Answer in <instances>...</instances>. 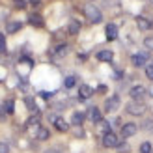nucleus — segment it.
<instances>
[{
  "instance_id": "nucleus-1",
  "label": "nucleus",
  "mask_w": 153,
  "mask_h": 153,
  "mask_svg": "<svg viewBox=\"0 0 153 153\" xmlns=\"http://www.w3.org/2000/svg\"><path fill=\"white\" fill-rule=\"evenodd\" d=\"M84 15H86V19H88L90 22H94V25H97V22L103 21V13H101V10H99L97 6H94V4L84 6Z\"/></svg>"
},
{
  "instance_id": "nucleus-2",
  "label": "nucleus",
  "mask_w": 153,
  "mask_h": 153,
  "mask_svg": "<svg viewBox=\"0 0 153 153\" xmlns=\"http://www.w3.org/2000/svg\"><path fill=\"white\" fill-rule=\"evenodd\" d=\"M146 105H144L142 101H131L125 105V112L131 114V116H144L146 114Z\"/></svg>"
},
{
  "instance_id": "nucleus-3",
  "label": "nucleus",
  "mask_w": 153,
  "mask_h": 153,
  "mask_svg": "<svg viewBox=\"0 0 153 153\" xmlns=\"http://www.w3.org/2000/svg\"><path fill=\"white\" fill-rule=\"evenodd\" d=\"M120 136L114 133V131H110V133H106V134H103V146L105 148H112V149H116L118 146H120Z\"/></svg>"
},
{
  "instance_id": "nucleus-4",
  "label": "nucleus",
  "mask_w": 153,
  "mask_h": 153,
  "mask_svg": "<svg viewBox=\"0 0 153 153\" xmlns=\"http://www.w3.org/2000/svg\"><path fill=\"white\" fill-rule=\"evenodd\" d=\"M136 133H138V125L133 123V121L123 123L121 129H120V136H121V138H131V136H134Z\"/></svg>"
},
{
  "instance_id": "nucleus-5",
  "label": "nucleus",
  "mask_w": 153,
  "mask_h": 153,
  "mask_svg": "<svg viewBox=\"0 0 153 153\" xmlns=\"http://www.w3.org/2000/svg\"><path fill=\"white\" fill-rule=\"evenodd\" d=\"M120 105H121V99H120V95H110V97L105 101V112H106V114H112V112H116V110L120 108Z\"/></svg>"
},
{
  "instance_id": "nucleus-6",
  "label": "nucleus",
  "mask_w": 153,
  "mask_h": 153,
  "mask_svg": "<svg viewBox=\"0 0 153 153\" xmlns=\"http://www.w3.org/2000/svg\"><path fill=\"white\" fill-rule=\"evenodd\" d=\"M146 94H148V90L144 86H140V84H136V86H133L129 90V97H131L133 101H142V99L146 97Z\"/></svg>"
},
{
  "instance_id": "nucleus-7",
  "label": "nucleus",
  "mask_w": 153,
  "mask_h": 153,
  "mask_svg": "<svg viewBox=\"0 0 153 153\" xmlns=\"http://www.w3.org/2000/svg\"><path fill=\"white\" fill-rule=\"evenodd\" d=\"M51 121H52V125H54V129L58 133H67L69 131V123H67L62 116H51Z\"/></svg>"
},
{
  "instance_id": "nucleus-8",
  "label": "nucleus",
  "mask_w": 153,
  "mask_h": 153,
  "mask_svg": "<svg viewBox=\"0 0 153 153\" xmlns=\"http://www.w3.org/2000/svg\"><path fill=\"white\" fill-rule=\"evenodd\" d=\"M91 95H94V88L88 86V84H80V88H79V99L80 101H86Z\"/></svg>"
},
{
  "instance_id": "nucleus-9",
  "label": "nucleus",
  "mask_w": 153,
  "mask_h": 153,
  "mask_svg": "<svg viewBox=\"0 0 153 153\" xmlns=\"http://www.w3.org/2000/svg\"><path fill=\"white\" fill-rule=\"evenodd\" d=\"M131 62L134 67H146V62H148V54L144 52H138V54H133L131 56Z\"/></svg>"
},
{
  "instance_id": "nucleus-10",
  "label": "nucleus",
  "mask_w": 153,
  "mask_h": 153,
  "mask_svg": "<svg viewBox=\"0 0 153 153\" xmlns=\"http://www.w3.org/2000/svg\"><path fill=\"white\" fill-rule=\"evenodd\" d=\"M105 34H106V39H108V41L118 39V26L114 25V22H108L106 28H105Z\"/></svg>"
},
{
  "instance_id": "nucleus-11",
  "label": "nucleus",
  "mask_w": 153,
  "mask_h": 153,
  "mask_svg": "<svg viewBox=\"0 0 153 153\" xmlns=\"http://www.w3.org/2000/svg\"><path fill=\"white\" fill-rule=\"evenodd\" d=\"M28 22L32 26H36V28H43L45 26V21H43V17L39 13H30L28 15Z\"/></svg>"
},
{
  "instance_id": "nucleus-12",
  "label": "nucleus",
  "mask_w": 153,
  "mask_h": 153,
  "mask_svg": "<svg viewBox=\"0 0 153 153\" xmlns=\"http://www.w3.org/2000/svg\"><path fill=\"white\" fill-rule=\"evenodd\" d=\"M26 127H30V129H37V127H41V114H39V112L32 114V116L26 120Z\"/></svg>"
},
{
  "instance_id": "nucleus-13",
  "label": "nucleus",
  "mask_w": 153,
  "mask_h": 153,
  "mask_svg": "<svg viewBox=\"0 0 153 153\" xmlns=\"http://www.w3.org/2000/svg\"><path fill=\"white\" fill-rule=\"evenodd\" d=\"M95 58L99 60V62H112V58H114V52L108 51V49H103V51H99Z\"/></svg>"
},
{
  "instance_id": "nucleus-14",
  "label": "nucleus",
  "mask_w": 153,
  "mask_h": 153,
  "mask_svg": "<svg viewBox=\"0 0 153 153\" xmlns=\"http://www.w3.org/2000/svg\"><path fill=\"white\" fill-rule=\"evenodd\" d=\"M79 32H80V21L71 19L69 22H67V34H69V36H76Z\"/></svg>"
},
{
  "instance_id": "nucleus-15",
  "label": "nucleus",
  "mask_w": 153,
  "mask_h": 153,
  "mask_svg": "<svg viewBox=\"0 0 153 153\" xmlns=\"http://www.w3.org/2000/svg\"><path fill=\"white\" fill-rule=\"evenodd\" d=\"M51 138V131L47 127H37L36 129V140H41V142H45V140H49Z\"/></svg>"
},
{
  "instance_id": "nucleus-16",
  "label": "nucleus",
  "mask_w": 153,
  "mask_h": 153,
  "mask_svg": "<svg viewBox=\"0 0 153 153\" xmlns=\"http://www.w3.org/2000/svg\"><path fill=\"white\" fill-rule=\"evenodd\" d=\"M67 51H69V45H67V43H60V45H56V47H54L52 54H54L56 58H64L67 54Z\"/></svg>"
},
{
  "instance_id": "nucleus-17",
  "label": "nucleus",
  "mask_w": 153,
  "mask_h": 153,
  "mask_svg": "<svg viewBox=\"0 0 153 153\" xmlns=\"http://www.w3.org/2000/svg\"><path fill=\"white\" fill-rule=\"evenodd\" d=\"M88 118L94 121V123H99V121L103 120V114H101V110H99L97 106H91V108L88 110Z\"/></svg>"
},
{
  "instance_id": "nucleus-18",
  "label": "nucleus",
  "mask_w": 153,
  "mask_h": 153,
  "mask_svg": "<svg viewBox=\"0 0 153 153\" xmlns=\"http://www.w3.org/2000/svg\"><path fill=\"white\" fill-rule=\"evenodd\" d=\"M84 120H86V114H84V112H73V116H71V123H73L75 127H82Z\"/></svg>"
},
{
  "instance_id": "nucleus-19",
  "label": "nucleus",
  "mask_w": 153,
  "mask_h": 153,
  "mask_svg": "<svg viewBox=\"0 0 153 153\" xmlns=\"http://www.w3.org/2000/svg\"><path fill=\"white\" fill-rule=\"evenodd\" d=\"M21 28H22V22L21 21H10L6 25V32L7 34H15V32H19Z\"/></svg>"
},
{
  "instance_id": "nucleus-20",
  "label": "nucleus",
  "mask_w": 153,
  "mask_h": 153,
  "mask_svg": "<svg viewBox=\"0 0 153 153\" xmlns=\"http://www.w3.org/2000/svg\"><path fill=\"white\" fill-rule=\"evenodd\" d=\"M97 125V131L101 133V134H106V133H110L112 131V127H110V121H106V120H101L99 123H95Z\"/></svg>"
},
{
  "instance_id": "nucleus-21",
  "label": "nucleus",
  "mask_w": 153,
  "mask_h": 153,
  "mask_svg": "<svg viewBox=\"0 0 153 153\" xmlns=\"http://www.w3.org/2000/svg\"><path fill=\"white\" fill-rule=\"evenodd\" d=\"M136 26H138L140 30H151V21L146 19V17H136Z\"/></svg>"
},
{
  "instance_id": "nucleus-22",
  "label": "nucleus",
  "mask_w": 153,
  "mask_h": 153,
  "mask_svg": "<svg viewBox=\"0 0 153 153\" xmlns=\"http://www.w3.org/2000/svg\"><path fill=\"white\" fill-rule=\"evenodd\" d=\"M4 110H6L7 116H11V114L15 112V101L13 99H6L4 101Z\"/></svg>"
},
{
  "instance_id": "nucleus-23",
  "label": "nucleus",
  "mask_w": 153,
  "mask_h": 153,
  "mask_svg": "<svg viewBox=\"0 0 153 153\" xmlns=\"http://www.w3.org/2000/svg\"><path fill=\"white\" fill-rule=\"evenodd\" d=\"M75 84H76V76H73V75H69V76H65V80H64V86H65L67 90H71V88H75Z\"/></svg>"
},
{
  "instance_id": "nucleus-24",
  "label": "nucleus",
  "mask_w": 153,
  "mask_h": 153,
  "mask_svg": "<svg viewBox=\"0 0 153 153\" xmlns=\"http://www.w3.org/2000/svg\"><path fill=\"white\" fill-rule=\"evenodd\" d=\"M138 151H140V153H151V151H153L151 142H148V140H146V142H142V144H140V148H138Z\"/></svg>"
},
{
  "instance_id": "nucleus-25",
  "label": "nucleus",
  "mask_w": 153,
  "mask_h": 153,
  "mask_svg": "<svg viewBox=\"0 0 153 153\" xmlns=\"http://www.w3.org/2000/svg\"><path fill=\"white\" fill-rule=\"evenodd\" d=\"M25 103H26V106H28V110L30 112H37V108H36V103H34V99L32 97H25Z\"/></svg>"
},
{
  "instance_id": "nucleus-26",
  "label": "nucleus",
  "mask_w": 153,
  "mask_h": 153,
  "mask_svg": "<svg viewBox=\"0 0 153 153\" xmlns=\"http://www.w3.org/2000/svg\"><path fill=\"white\" fill-rule=\"evenodd\" d=\"M116 151L118 153H129V151H131V146H129L127 142H120V146L116 148Z\"/></svg>"
},
{
  "instance_id": "nucleus-27",
  "label": "nucleus",
  "mask_w": 153,
  "mask_h": 153,
  "mask_svg": "<svg viewBox=\"0 0 153 153\" xmlns=\"http://www.w3.org/2000/svg\"><path fill=\"white\" fill-rule=\"evenodd\" d=\"M144 47H146L148 51H153V36L144 37Z\"/></svg>"
},
{
  "instance_id": "nucleus-28",
  "label": "nucleus",
  "mask_w": 153,
  "mask_h": 153,
  "mask_svg": "<svg viewBox=\"0 0 153 153\" xmlns=\"http://www.w3.org/2000/svg\"><path fill=\"white\" fill-rule=\"evenodd\" d=\"M13 6L17 7V10H25V7L28 6V2L26 0H13Z\"/></svg>"
},
{
  "instance_id": "nucleus-29",
  "label": "nucleus",
  "mask_w": 153,
  "mask_h": 153,
  "mask_svg": "<svg viewBox=\"0 0 153 153\" xmlns=\"http://www.w3.org/2000/svg\"><path fill=\"white\" fill-rule=\"evenodd\" d=\"M144 71H146V76L149 80H153V64H148L146 67H144Z\"/></svg>"
},
{
  "instance_id": "nucleus-30",
  "label": "nucleus",
  "mask_w": 153,
  "mask_h": 153,
  "mask_svg": "<svg viewBox=\"0 0 153 153\" xmlns=\"http://www.w3.org/2000/svg\"><path fill=\"white\" fill-rule=\"evenodd\" d=\"M142 129H146V131H153V120L142 121Z\"/></svg>"
},
{
  "instance_id": "nucleus-31",
  "label": "nucleus",
  "mask_w": 153,
  "mask_h": 153,
  "mask_svg": "<svg viewBox=\"0 0 153 153\" xmlns=\"http://www.w3.org/2000/svg\"><path fill=\"white\" fill-rule=\"evenodd\" d=\"M0 153H10V144L7 142H0Z\"/></svg>"
},
{
  "instance_id": "nucleus-32",
  "label": "nucleus",
  "mask_w": 153,
  "mask_h": 153,
  "mask_svg": "<svg viewBox=\"0 0 153 153\" xmlns=\"http://www.w3.org/2000/svg\"><path fill=\"white\" fill-rule=\"evenodd\" d=\"M6 110H4V105H0V123H2V121H6Z\"/></svg>"
},
{
  "instance_id": "nucleus-33",
  "label": "nucleus",
  "mask_w": 153,
  "mask_h": 153,
  "mask_svg": "<svg viewBox=\"0 0 153 153\" xmlns=\"http://www.w3.org/2000/svg\"><path fill=\"white\" fill-rule=\"evenodd\" d=\"M0 52H6V43H4V34H0Z\"/></svg>"
},
{
  "instance_id": "nucleus-34",
  "label": "nucleus",
  "mask_w": 153,
  "mask_h": 153,
  "mask_svg": "<svg viewBox=\"0 0 153 153\" xmlns=\"http://www.w3.org/2000/svg\"><path fill=\"white\" fill-rule=\"evenodd\" d=\"M75 136H76V138H82V136H84L82 127H76V129H75Z\"/></svg>"
},
{
  "instance_id": "nucleus-35",
  "label": "nucleus",
  "mask_w": 153,
  "mask_h": 153,
  "mask_svg": "<svg viewBox=\"0 0 153 153\" xmlns=\"http://www.w3.org/2000/svg\"><path fill=\"white\" fill-rule=\"evenodd\" d=\"M43 153H62V151H60V148H49V149H45Z\"/></svg>"
},
{
  "instance_id": "nucleus-36",
  "label": "nucleus",
  "mask_w": 153,
  "mask_h": 153,
  "mask_svg": "<svg viewBox=\"0 0 153 153\" xmlns=\"http://www.w3.org/2000/svg\"><path fill=\"white\" fill-rule=\"evenodd\" d=\"M97 91H99V94H106V86H99Z\"/></svg>"
},
{
  "instance_id": "nucleus-37",
  "label": "nucleus",
  "mask_w": 153,
  "mask_h": 153,
  "mask_svg": "<svg viewBox=\"0 0 153 153\" xmlns=\"http://www.w3.org/2000/svg\"><path fill=\"white\" fill-rule=\"evenodd\" d=\"M41 97H45V99H49V97H52V94H49V91H41Z\"/></svg>"
},
{
  "instance_id": "nucleus-38",
  "label": "nucleus",
  "mask_w": 153,
  "mask_h": 153,
  "mask_svg": "<svg viewBox=\"0 0 153 153\" xmlns=\"http://www.w3.org/2000/svg\"><path fill=\"white\" fill-rule=\"evenodd\" d=\"M39 2H41V0H30V4H32V6H39Z\"/></svg>"
},
{
  "instance_id": "nucleus-39",
  "label": "nucleus",
  "mask_w": 153,
  "mask_h": 153,
  "mask_svg": "<svg viewBox=\"0 0 153 153\" xmlns=\"http://www.w3.org/2000/svg\"><path fill=\"white\" fill-rule=\"evenodd\" d=\"M149 2H151V4H153V0H149Z\"/></svg>"
}]
</instances>
